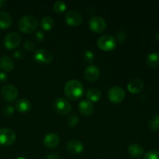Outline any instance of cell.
<instances>
[{
    "instance_id": "836d02e7",
    "label": "cell",
    "mask_w": 159,
    "mask_h": 159,
    "mask_svg": "<svg viewBox=\"0 0 159 159\" xmlns=\"http://www.w3.org/2000/svg\"><path fill=\"white\" fill-rule=\"evenodd\" d=\"M6 79H7V75L5 72L1 71V72H0V83L4 82Z\"/></svg>"
},
{
    "instance_id": "5bb4252c",
    "label": "cell",
    "mask_w": 159,
    "mask_h": 159,
    "mask_svg": "<svg viewBox=\"0 0 159 159\" xmlns=\"http://www.w3.org/2000/svg\"><path fill=\"white\" fill-rule=\"evenodd\" d=\"M60 142V137L56 133H50L44 137L43 143L45 147L48 148H54L57 147Z\"/></svg>"
},
{
    "instance_id": "74e56055",
    "label": "cell",
    "mask_w": 159,
    "mask_h": 159,
    "mask_svg": "<svg viewBox=\"0 0 159 159\" xmlns=\"http://www.w3.org/2000/svg\"><path fill=\"white\" fill-rule=\"evenodd\" d=\"M16 159H26V158H23V157H18V158H16Z\"/></svg>"
},
{
    "instance_id": "9c48e42d",
    "label": "cell",
    "mask_w": 159,
    "mask_h": 159,
    "mask_svg": "<svg viewBox=\"0 0 159 159\" xmlns=\"http://www.w3.org/2000/svg\"><path fill=\"white\" fill-rule=\"evenodd\" d=\"M90 29L96 33H102L107 28V23L102 17L96 16H93L89 22Z\"/></svg>"
},
{
    "instance_id": "cb8c5ba5",
    "label": "cell",
    "mask_w": 159,
    "mask_h": 159,
    "mask_svg": "<svg viewBox=\"0 0 159 159\" xmlns=\"http://www.w3.org/2000/svg\"><path fill=\"white\" fill-rule=\"evenodd\" d=\"M148 127L152 131L159 130V114L152 116L148 122Z\"/></svg>"
},
{
    "instance_id": "ba28073f",
    "label": "cell",
    "mask_w": 159,
    "mask_h": 159,
    "mask_svg": "<svg viewBox=\"0 0 159 159\" xmlns=\"http://www.w3.org/2000/svg\"><path fill=\"white\" fill-rule=\"evenodd\" d=\"M124 97H125V91L120 86H113L109 90V99L114 103L121 102L124 99Z\"/></svg>"
},
{
    "instance_id": "8992f818",
    "label": "cell",
    "mask_w": 159,
    "mask_h": 159,
    "mask_svg": "<svg viewBox=\"0 0 159 159\" xmlns=\"http://www.w3.org/2000/svg\"><path fill=\"white\" fill-rule=\"evenodd\" d=\"M16 141V134L11 129L2 128L0 130V144L11 145Z\"/></svg>"
},
{
    "instance_id": "8fae6325",
    "label": "cell",
    "mask_w": 159,
    "mask_h": 159,
    "mask_svg": "<svg viewBox=\"0 0 159 159\" xmlns=\"http://www.w3.org/2000/svg\"><path fill=\"white\" fill-rule=\"evenodd\" d=\"M65 22L69 26H78L82 22L83 17L82 14L75 10H70L65 14Z\"/></svg>"
},
{
    "instance_id": "7a4b0ae2",
    "label": "cell",
    "mask_w": 159,
    "mask_h": 159,
    "mask_svg": "<svg viewBox=\"0 0 159 159\" xmlns=\"http://www.w3.org/2000/svg\"><path fill=\"white\" fill-rule=\"evenodd\" d=\"M38 22L37 18L34 16L26 15L22 17L18 23L19 29L23 33L29 34L32 33L37 29Z\"/></svg>"
},
{
    "instance_id": "1f68e13d",
    "label": "cell",
    "mask_w": 159,
    "mask_h": 159,
    "mask_svg": "<svg viewBox=\"0 0 159 159\" xmlns=\"http://www.w3.org/2000/svg\"><path fill=\"white\" fill-rule=\"evenodd\" d=\"M35 39L37 41H41L44 39V34L42 31H37L35 34H34Z\"/></svg>"
},
{
    "instance_id": "9a60e30c",
    "label": "cell",
    "mask_w": 159,
    "mask_h": 159,
    "mask_svg": "<svg viewBox=\"0 0 159 159\" xmlns=\"http://www.w3.org/2000/svg\"><path fill=\"white\" fill-rule=\"evenodd\" d=\"M79 110L82 114L89 116L94 111V106L91 101L88 99H82L79 104Z\"/></svg>"
},
{
    "instance_id": "d4e9b609",
    "label": "cell",
    "mask_w": 159,
    "mask_h": 159,
    "mask_svg": "<svg viewBox=\"0 0 159 159\" xmlns=\"http://www.w3.org/2000/svg\"><path fill=\"white\" fill-rule=\"evenodd\" d=\"M66 123L68 127H75L79 123V116L75 113H71L67 118Z\"/></svg>"
},
{
    "instance_id": "f1b7e54d",
    "label": "cell",
    "mask_w": 159,
    "mask_h": 159,
    "mask_svg": "<svg viewBox=\"0 0 159 159\" xmlns=\"http://www.w3.org/2000/svg\"><path fill=\"white\" fill-rule=\"evenodd\" d=\"M84 60L86 62H88V63H91V62L93 61V60H94V53L93 52V51H89V50H86V51H85V52H84Z\"/></svg>"
},
{
    "instance_id": "603a6c76",
    "label": "cell",
    "mask_w": 159,
    "mask_h": 159,
    "mask_svg": "<svg viewBox=\"0 0 159 159\" xmlns=\"http://www.w3.org/2000/svg\"><path fill=\"white\" fill-rule=\"evenodd\" d=\"M40 24L43 30H50L54 26V22L51 16H43V18H41Z\"/></svg>"
},
{
    "instance_id": "e575fe53",
    "label": "cell",
    "mask_w": 159,
    "mask_h": 159,
    "mask_svg": "<svg viewBox=\"0 0 159 159\" xmlns=\"http://www.w3.org/2000/svg\"><path fill=\"white\" fill-rule=\"evenodd\" d=\"M13 56L16 57V58H23V54H22L21 51H16L15 52H14Z\"/></svg>"
},
{
    "instance_id": "83f0119b",
    "label": "cell",
    "mask_w": 159,
    "mask_h": 159,
    "mask_svg": "<svg viewBox=\"0 0 159 159\" xmlns=\"http://www.w3.org/2000/svg\"><path fill=\"white\" fill-rule=\"evenodd\" d=\"M126 38H127V34L125 33V31L119 30L117 33H116V38H115V40L118 43H124L125 41Z\"/></svg>"
},
{
    "instance_id": "4dcf8cb0",
    "label": "cell",
    "mask_w": 159,
    "mask_h": 159,
    "mask_svg": "<svg viewBox=\"0 0 159 159\" xmlns=\"http://www.w3.org/2000/svg\"><path fill=\"white\" fill-rule=\"evenodd\" d=\"M23 46H24L25 49L27 50V51H34V48H35V44H34V43L31 40H29V39L25 40Z\"/></svg>"
},
{
    "instance_id": "484cf974",
    "label": "cell",
    "mask_w": 159,
    "mask_h": 159,
    "mask_svg": "<svg viewBox=\"0 0 159 159\" xmlns=\"http://www.w3.org/2000/svg\"><path fill=\"white\" fill-rule=\"evenodd\" d=\"M54 9L57 13H61L66 9V4L61 0H57L54 2Z\"/></svg>"
},
{
    "instance_id": "ffe728a7",
    "label": "cell",
    "mask_w": 159,
    "mask_h": 159,
    "mask_svg": "<svg viewBox=\"0 0 159 159\" xmlns=\"http://www.w3.org/2000/svg\"><path fill=\"white\" fill-rule=\"evenodd\" d=\"M12 23V17L9 12L6 11L0 12V28L7 29L11 26Z\"/></svg>"
},
{
    "instance_id": "277c9868",
    "label": "cell",
    "mask_w": 159,
    "mask_h": 159,
    "mask_svg": "<svg viewBox=\"0 0 159 159\" xmlns=\"http://www.w3.org/2000/svg\"><path fill=\"white\" fill-rule=\"evenodd\" d=\"M34 58L38 63L48 65L52 61L53 54L48 50L38 49L34 52Z\"/></svg>"
},
{
    "instance_id": "7402d4cb",
    "label": "cell",
    "mask_w": 159,
    "mask_h": 159,
    "mask_svg": "<svg viewBox=\"0 0 159 159\" xmlns=\"http://www.w3.org/2000/svg\"><path fill=\"white\" fill-rule=\"evenodd\" d=\"M146 63L149 67L156 68L159 67V52H152L148 55Z\"/></svg>"
},
{
    "instance_id": "3957f363",
    "label": "cell",
    "mask_w": 159,
    "mask_h": 159,
    "mask_svg": "<svg viewBox=\"0 0 159 159\" xmlns=\"http://www.w3.org/2000/svg\"><path fill=\"white\" fill-rule=\"evenodd\" d=\"M97 46L102 51H111L116 46V41L115 37L109 34L101 36L97 40Z\"/></svg>"
},
{
    "instance_id": "d6a6232c",
    "label": "cell",
    "mask_w": 159,
    "mask_h": 159,
    "mask_svg": "<svg viewBox=\"0 0 159 159\" xmlns=\"http://www.w3.org/2000/svg\"><path fill=\"white\" fill-rule=\"evenodd\" d=\"M45 159H61L57 153H50L46 156Z\"/></svg>"
},
{
    "instance_id": "6da1fadb",
    "label": "cell",
    "mask_w": 159,
    "mask_h": 159,
    "mask_svg": "<svg viewBox=\"0 0 159 159\" xmlns=\"http://www.w3.org/2000/svg\"><path fill=\"white\" fill-rule=\"evenodd\" d=\"M65 93L69 99L76 100L82 97L83 95L84 87L79 81L71 79L65 84Z\"/></svg>"
},
{
    "instance_id": "2e32d148",
    "label": "cell",
    "mask_w": 159,
    "mask_h": 159,
    "mask_svg": "<svg viewBox=\"0 0 159 159\" xmlns=\"http://www.w3.org/2000/svg\"><path fill=\"white\" fill-rule=\"evenodd\" d=\"M144 88V82L139 79H134L127 84V89L133 94H137L141 92Z\"/></svg>"
},
{
    "instance_id": "44dd1931",
    "label": "cell",
    "mask_w": 159,
    "mask_h": 159,
    "mask_svg": "<svg viewBox=\"0 0 159 159\" xmlns=\"http://www.w3.org/2000/svg\"><path fill=\"white\" fill-rule=\"evenodd\" d=\"M102 96L100 90L97 88H90L86 92V97L88 100L93 102H98Z\"/></svg>"
},
{
    "instance_id": "5b68a950",
    "label": "cell",
    "mask_w": 159,
    "mask_h": 159,
    "mask_svg": "<svg viewBox=\"0 0 159 159\" xmlns=\"http://www.w3.org/2000/svg\"><path fill=\"white\" fill-rule=\"evenodd\" d=\"M1 94L3 99L12 102L18 96V89L15 85L12 84H6L2 88Z\"/></svg>"
},
{
    "instance_id": "52a82bcc",
    "label": "cell",
    "mask_w": 159,
    "mask_h": 159,
    "mask_svg": "<svg viewBox=\"0 0 159 159\" xmlns=\"http://www.w3.org/2000/svg\"><path fill=\"white\" fill-rule=\"evenodd\" d=\"M55 111L61 115H65L69 113L71 110V103L65 98H57L54 102Z\"/></svg>"
},
{
    "instance_id": "e0dca14e",
    "label": "cell",
    "mask_w": 159,
    "mask_h": 159,
    "mask_svg": "<svg viewBox=\"0 0 159 159\" xmlns=\"http://www.w3.org/2000/svg\"><path fill=\"white\" fill-rule=\"evenodd\" d=\"M128 153L134 158H140L144 155V148L140 144H132L128 148Z\"/></svg>"
},
{
    "instance_id": "d6986e66",
    "label": "cell",
    "mask_w": 159,
    "mask_h": 159,
    "mask_svg": "<svg viewBox=\"0 0 159 159\" xmlns=\"http://www.w3.org/2000/svg\"><path fill=\"white\" fill-rule=\"evenodd\" d=\"M16 109L20 113H26L31 109V102L26 98H22L16 102Z\"/></svg>"
},
{
    "instance_id": "7c38bea8",
    "label": "cell",
    "mask_w": 159,
    "mask_h": 159,
    "mask_svg": "<svg viewBox=\"0 0 159 159\" xmlns=\"http://www.w3.org/2000/svg\"><path fill=\"white\" fill-rule=\"evenodd\" d=\"M66 148L69 153L72 155H78L84 150V144L79 140L71 139L67 142Z\"/></svg>"
},
{
    "instance_id": "4316f807",
    "label": "cell",
    "mask_w": 159,
    "mask_h": 159,
    "mask_svg": "<svg viewBox=\"0 0 159 159\" xmlns=\"http://www.w3.org/2000/svg\"><path fill=\"white\" fill-rule=\"evenodd\" d=\"M144 159H159V152L155 149L149 150L144 154Z\"/></svg>"
},
{
    "instance_id": "30bf717a",
    "label": "cell",
    "mask_w": 159,
    "mask_h": 159,
    "mask_svg": "<svg viewBox=\"0 0 159 159\" xmlns=\"http://www.w3.org/2000/svg\"><path fill=\"white\" fill-rule=\"evenodd\" d=\"M21 37L20 34L16 32L9 33L6 35L4 40V45L7 49H14L20 45Z\"/></svg>"
},
{
    "instance_id": "d590c367",
    "label": "cell",
    "mask_w": 159,
    "mask_h": 159,
    "mask_svg": "<svg viewBox=\"0 0 159 159\" xmlns=\"http://www.w3.org/2000/svg\"><path fill=\"white\" fill-rule=\"evenodd\" d=\"M6 0H0V8L3 7V6L6 5Z\"/></svg>"
},
{
    "instance_id": "ac0fdd59",
    "label": "cell",
    "mask_w": 159,
    "mask_h": 159,
    "mask_svg": "<svg viewBox=\"0 0 159 159\" xmlns=\"http://www.w3.org/2000/svg\"><path fill=\"white\" fill-rule=\"evenodd\" d=\"M14 62L9 56H2L0 57V68L4 71H10L13 69Z\"/></svg>"
},
{
    "instance_id": "8d00e7d4",
    "label": "cell",
    "mask_w": 159,
    "mask_h": 159,
    "mask_svg": "<svg viewBox=\"0 0 159 159\" xmlns=\"http://www.w3.org/2000/svg\"><path fill=\"white\" fill-rule=\"evenodd\" d=\"M155 38H156V40H159V33H158V34H157L156 35H155Z\"/></svg>"
},
{
    "instance_id": "f546056e",
    "label": "cell",
    "mask_w": 159,
    "mask_h": 159,
    "mask_svg": "<svg viewBox=\"0 0 159 159\" xmlns=\"http://www.w3.org/2000/svg\"><path fill=\"white\" fill-rule=\"evenodd\" d=\"M2 111H3V113H4L5 116H10L14 113V108L12 106L6 105L3 107Z\"/></svg>"
},
{
    "instance_id": "4fadbf2b",
    "label": "cell",
    "mask_w": 159,
    "mask_h": 159,
    "mask_svg": "<svg viewBox=\"0 0 159 159\" xmlns=\"http://www.w3.org/2000/svg\"><path fill=\"white\" fill-rule=\"evenodd\" d=\"M85 77L89 81L94 82L99 79L100 75V71L99 68L95 65H90L85 69Z\"/></svg>"
}]
</instances>
